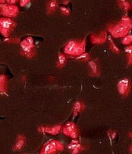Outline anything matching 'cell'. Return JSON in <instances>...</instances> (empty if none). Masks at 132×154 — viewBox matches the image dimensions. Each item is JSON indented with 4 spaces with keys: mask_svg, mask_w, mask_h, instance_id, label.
Masks as SVG:
<instances>
[{
    "mask_svg": "<svg viewBox=\"0 0 132 154\" xmlns=\"http://www.w3.org/2000/svg\"><path fill=\"white\" fill-rule=\"evenodd\" d=\"M132 28L131 20L129 17L124 16L114 25H109L107 28L108 32L114 38H121L128 34Z\"/></svg>",
    "mask_w": 132,
    "mask_h": 154,
    "instance_id": "cell-1",
    "label": "cell"
},
{
    "mask_svg": "<svg viewBox=\"0 0 132 154\" xmlns=\"http://www.w3.org/2000/svg\"><path fill=\"white\" fill-rule=\"evenodd\" d=\"M21 54L29 59H32L36 56V50L32 37H27L21 42Z\"/></svg>",
    "mask_w": 132,
    "mask_h": 154,
    "instance_id": "cell-2",
    "label": "cell"
},
{
    "mask_svg": "<svg viewBox=\"0 0 132 154\" xmlns=\"http://www.w3.org/2000/svg\"><path fill=\"white\" fill-rule=\"evenodd\" d=\"M64 150L63 144L57 140H50L40 150L39 154H57Z\"/></svg>",
    "mask_w": 132,
    "mask_h": 154,
    "instance_id": "cell-3",
    "label": "cell"
},
{
    "mask_svg": "<svg viewBox=\"0 0 132 154\" xmlns=\"http://www.w3.org/2000/svg\"><path fill=\"white\" fill-rule=\"evenodd\" d=\"M16 27V23L10 18H0V33L5 38H8Z\"/></svg>",
    "mask_w": 132,
    "mask_h": 154,
    "instance_id": "cell-4",
    "label": "cell"
},
{
    "mask_svg": "<svg viewBox=\"0 0 132 154\" xmlns=\"http://www.w3.org/2000/svg\"><path fill=\"white\" fill-rule=\"evenodd\" d=\"M20 12L17 6L5 4H0V14L5 18H15Z\"/></svg>",
    "mask_w": 132,
    "mask_h": 154,
    "instance_id": "cell-5",
    "label": "cell"
},
{
    "mask_svg": "<svg viewBox=\"0 0 132 154\" xmlns=\"http://www.w3.org/2000/svg\"><path fill=\"white\" fill-rule=\"evenodd\" d=\"M63 133L67 137L77 139L79 136V130L76 125L73 122H68L62 128Z\"/></svg>",
    "mask_w": 132,
    "mask_h": 154,
    "instance_id": "cell-6",
    "label": "cell"
},
{
    "mask_svg": "<svg viewBox=\"0 0 132 154\" xmlns=\"http://www.w3.org/2000/svg\"><path fill=\"white\" fill-rule=\"evenodd\" d=\"M117 89L121 95L123 96H128L131 90L130 79L125 78L121 80L117 84Z\"/></svg>",
    "mask_w": 132,
    "mask_h": 154,
    "instance_id": "cell-7",
    "label": "cell"
},
{
    "mask_svg": "<svg viewBox=\"0 0 132 154\" xmlns=\"http://www.w3.org/2000/svg\"><path fill=\"white\" fill-rule=\"evenodd\" d=\"M108 39V34L105 30L100 32L99 34H93L90 36V40L92 44L101 45L104 43Z\"/></svg>",
    "mask_w": 132,
    "mask_h": 154,
    "instance_id": "cell-8",
    "label": "cell"
},
{
    "mask_svg": "<svg viewBox=\"0 0 132 154\" xmlns=\"http://www.w3.org/2000/svg\"><path fill=\"white\" fill-rule=\"evenodd\" d=\"M63 127L61 125H56L54 127H40L39 130L43 133H47L52 135H56L59 134L62 130Z\"/></svg>",
    "mask_w": 132,
    "mask_h": 154,
    "instance_id": "cell-9",
    "label": "cell"
},
{
    "mask_svg": "<svg viewBox=\"0 0 132 154\" xmlns=\"http://www.w3.org/2000/svg\"><path fill=\"white\" fill-rule=\"evenodd\" d=\"M78 42L79 41H76V40H71V41H70L64 48V54L72 55V56L73 52H74L77 46H78Z\"/></svg>",
    "mask_w": 132,
    "mask_h": 154,
    "instance_id": "cell-10",
    "label": "cell"
},
{
    "mask_svg": "<svg viewBox=\"0 0 132 154\" xmlns=\"http://www.w3.org/2000/svg\"><path fill=\"white\" fill-rule=\"evenodd\" d=\"M90 75L91 76H99L101 74L99 65L96 61H90L88 62Z\"/></svg>",
    "mask_w": 132,
    "mask_h": 154,
    "instance_id": "cell-11",
    "label": "cell"
},
{
    "mask_svg": "<svg viewBox=\"0 0 132 154\" xmlns=\"http://www.w3.org/2000/svg\"><path fill=\"white\" fill-rule=\"evenodd\" d=\"M86 45L87 43H86L85 39L81 40V41H79L78 46H77L74 52H73L72 56L78 57L81 54L85 53L86 50Z\"/></svg>",
    "mask_w": 132,
    "mask_h": 154,
    "instance_id": "cell-12",
    "label": "cell"
},
{
    "mask_svg": "<svg viewBox=\"0 0 132 154\" xmlns=\"http://www.w3.org/2000/svg\"><path fill=\"white\" fill-rule=\"evenodd\" d=\"M59 7L57 0H48L47 5V10L48 14H53Z\"/></svg>",
    "mask_w": 132,
    "mask_h": 154,
    "instance_id": "cell-13",
    "label": "cell"
},
{
    "mask_svg": "<svg viewBox=\"0 0 132 154\" xmlns=\"http://www.w3.org/2000/svg\"><path fill=\"white\" fill-rule=\"evenodd\" d=\"M70 150H72V154H78L82 149V146L79 143L78 140H73L68 146Z\"/></svg>",
    "mask_w": 132,
    "mask_h": 154,
    "instance_id": "cell-14",
    "label": "cell"
},
{
    "mask_svg": "<svg viewBox=\"0 0 132 154\" xmlns=\"http://www.w3.org/2000/svg\"><path fill=\"white\" fill-rule=\"evenodd\" d=\"M25 144V138L22 135H20L17 138L16 144L13 147L14 151H19L22 149V148Z\"/></svg>",
    "mask_w": 132,
    "mask_h": 154,
    "instance_id": "cell-15",
    "label": "cell"
},
{
    "mask_svg": "<svg viewBox=\"0 0 132 154\" xmlns=\"http://www.w3.org/2000/svg\"><path fill=\"white\" fill-rule=\"evenodd\" d=\"M7 78L5 75H0V92L5 93L7 90Z\"/></svg>",
    "mask_w": 132,
    "mask_h": 154,
    "instance_id": "cell-16",
    "label": "cell"
},
{
    "mask_svg": "<svg viewBox=\"0 0 132 154\" xmlns=\"http://www.w3.org/2000/svg\"><path fill=\"white\" fill-rule=\"evenodd\" d=\"M85 109V105L81 101H77L73 105V116H76L79 113L82 112Z\"/></svg>",
    "mask_w": 132,
    "mask_h": 154,
    "instance_id": "cell-17",
    "label": "cell"
},
{
    "mask_svg": "<svg viewBox=\"0 0 132 154\" xmlns=\"http://www.w3.org/2000/svg\"><path fill=\"white\" fill-rule=\"evenodd\" d=\"M66 57L64 54L60 53L58 55V60L57 63V66L59 69H61L66 64Z\"/></svg>",
    "mask_w": 132,
    "mask_h": 154,
    "instance_id": "cell-18",
    "label": "cell"
},
{
    "mask_svg": "<svg viewBox=\"0 0 132 154\" xmlns=\"http://www.w3.org/2000/svg\"><path fill=\"white\" fill-rule=\"evenodd\" d=\"M108 39H109V48L110 49V50H112L113 52H114L115 54H120L121 52L120 49L115 45L111 37H109Z\"/></svg>",
    "mask_w": 132,
    "mask_h": 154,
    "instance_id": "cell-19",
    "label": "cell"
},
{
    "mask_svg": "<svg viewBox=\"0 0 132 154\" xmlns=\"http://www.w3.org/2000/svg\"><path fill=\"white\" fill-rule=\"evenodd\" d=\"M118 5L121 9H122V10H124L125 11L130 10L132 8V5L131 4V3H130L128 1L123 2V3H121V4H118Z\"/></svg>",
    "mask_w": 132,
    "mask_h": 154,
    "instance_id": "cell-20",
    "label": "cell"
},
{
    "mask_svg": "<svg viewBox=\"0 0 132 154\" xmlns=\"http://www.w3.org/2000/svg\"><path fill=\"white\" fill-rule=\"evenodd\" d=\"M90 59V54L87 52H85V53L81 54L79 56L76 57V60L82 61V62H87V61H88Z\"/></svg>",
    "mask_w": 132,
    "mask_h": 154,
    "instance_id": "cell-21",
    "label": "cell"
},
{
    "mask_svg": "<svg viewBox=\"0 0 132 154\" xmlns=\"http://www.w3.org/2000/svg\"><path fill=\"white\" fill-rule=\"evenodd\" d=\"M132 42V36L131 34H127L122 38V43L124 45H130Z\"/></svg>",
    "mask_w": 132,
    "mask_h": 154,
    "instance_id": "cell-22",
    "label": "cell"
},
{
    "mask_svg": "<svg viewBox=\"0 0 132 154\" xmlns=\"http://www.w3.org/2000/svg\"><path fill=\"white\" fill-rule=\"evenodd\" d=\"M4 41L7 43H18L20 42V39L18 38H10L8 37V38H5Z\"/></svg>",
    "mask_w": 132,
    "mask_h": 154,
    "instance_id": "cell-23",
    "label": "cell"
},
{
    "mask_svg": "<svg viewBox=\"0 0 132 154\" xmlns=\"http://www.w3.org/2000/svg\"><path fill=\"white\" fill-rule=\"evenodd\" d=\"M60 8H61V13H62L64 16H68L70 14V11L68 8H66L65 7H61Z\"/></svg>",
    "mask_w": 132,
    "mask_h": 154,
    "instance_id": "cell-24",
    "label": "cell"
},
{
    "mask_svg": "<svg viewBox=\"0 0 132 154\" xmlns=\"http://www.w3.org/2000/svg\"><path fill=\"white\" fill-rule=\"evenodd\" d=\"M31 0H20V4L21 7H24L26 6Z\"/></svg>",
    "mask_w": 132,
    "mask_h": 154,
    "instance_id": "cell-25",
    "label": "cell"
},
{
    "mask_svg": "<svg viewBox=\"0 0 132 154\" xmlns=\"http://www.w3.org/2000/svg\"><path fill=\"white\" fill-rule=\"evenodd\" d=\"M131 49H132V46L131 45H129L127 47H126L125 48V51L126 52L127 54H131Z\"/></svg>",
    "mask_w": 132,
    "mask_h": 154,
    "instance_id": "cell-26",
    "label": "cell"
},
{
    "mask_svg": "<svg viewBox=\"0 0 132 154\" xmlns=\"http://www.w3.org/2000/svg\"><path fill=\"white\" fill-rule=\"evenodd\" d=\"M108 135H109V136H110V137H111V138H112V139H115V137H116L117 134H116V132H115L112 131H112H110V132H108Z\"/></svg>",
    "mask_w": 132,
    "mask_h": 154,
    "instance_id": "cell-27",
    "label": "cell"
},
{
    "mask_svg": "<svg viewBox=\"0 0 132 154\" xmlns=\"http://www.w3.org/2000/svg\"><path fill=\"white\" fill-rule=\"evenodd\" d=\"M18 1H19V0H5V1H7V4L10 5L16 4V3L18 2Z\"/></svg>",
    "mask_w": 132,
    "mask_h": 154,
    "instance_id": "cell-28",
    "label": "cell"
},
{
    "mask_svg": "<svg viewBox=\"0 0 132 154\" xmlns=\"http://www.w3.org/2000/svg\"><path fill=\"white\" fill-rule=\"evenodd\" d=\"M70 1V0H62V4L63 5H66L69 4Z\"/></svg>",
    "mask_w": 132,
    "mask_h": 154,
    "instance_id": "cell-29",
    "label": "cell"
},
{
    "mask_svg": "<svg viewBox=\"0 0 132 154\" xmlns=\"http://www.w3.org/2000/svg\"><path fill=\"white\" fill-rule=\"evenodd\" d=\"M117 4H121V3L126 1L127 0H117Z\"/></svg>",
    "mask_w": 132,
    "mask_h": 154,
    "instance_id": "cell-30",
    "label": "cell"
},
{
    "mask_svg": "<svg viewBox=\"0 0 132 154\" xmlns=\"http://www.w3.org/2000/svg\"><path fill=\"white\" fill-rule=\"evenodd\" d=\"M5 0H0V4H5Z\"/></svg>",
    "mask_w": 132,
    "mask_h": 154,
    "instance_id": "cell-31",
    "label": "cell"
}]
</instances>
